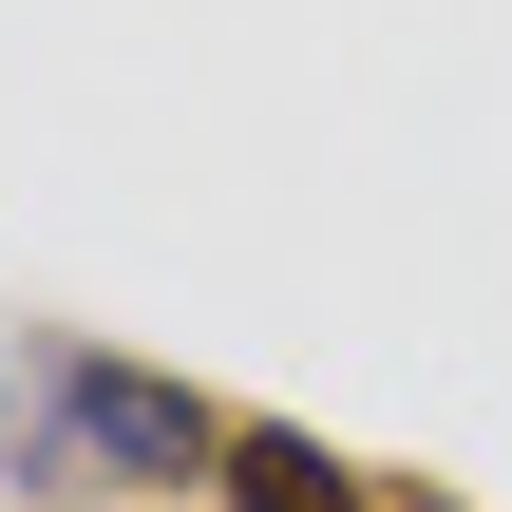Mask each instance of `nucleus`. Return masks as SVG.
<instances>
[{
    "instance_id": "obj_1",
    "label": "nucleus",
    "mask_w": 512,
    "mask_h": 512,
    "mask_svg": "<svg viewBox=\"0 0 512 512\" xmlns=\"http://www.w3.org/2000/svg\"><path fill=\"white\" fill-rule=\"evenodd\" d=\"M228 437H247V418H209L190 380L114 361V342H76V323H19V361H0V475H19L38 512L209 494V475H228Z\"/></svg>"
},
{
    "instance_id": "obj_2",
    "label": "nucleus",
    "mask_w": 512,
    "mask_h": 512,
    "mask_svg": "<svg viewBox=\"0 0 512 512\" xmlns=\"http://www.w3.org/2000/svg\"><path fill=\"white\" fill-rule=\"evenodd\" d=\"M209 512H380V475H361V456H323V437H285V418H247V437H228V475H209Z\"/></svg>"
}]
</instances>
